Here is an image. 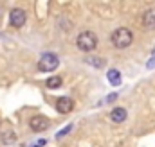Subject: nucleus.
Listing matches in <instances>:
<instances>
[{
  "instance_id": "obj_1",
  "label": "nucleus",
  "mask_w": 155,
  "mask_h": 147,
  "mask_svg": "<svg viewBox=\"0 0 155 147\" xmlns=\"http://www.w3.org/2000/svg\"><path fill=\"white\" fill-rule=\"evenodd\" d=\"M110 41L119 50L128 48L134 43V33L130 29H126V27H117V29H114V33L110 34Z\"/></svg>"
},
{
  "instance_id": "obj_2",
  "label": "nucleus",
  "mask_w": 155,
  "mask_h": 147,
  "mask_svg": "<svg viewBox=\"0 0 155 147\" xmlns=\"http://www.w3.org/2000/svg\"><path fill=\"white\" fill-rule=\"evenodd\" d=\"M97 43H99L97 34L92 33V31H83L76 38V47L81 52H92V50H96L97 48Z\"/></svg>"
},
{
  "instance_id": "obj_3",
  "label": "nucleus",
  "mask_w": 155,
  "mask_h": 147,
  "mask_svg": "<svg viewBox=\"0 0 155 147\" xmlns=\"http://www.w3.org/2000/svg\"><path fill=\"white\" fill-rule=\"evenodd\" d=\"M58 65H60V58H58L56 54L49 52V54H43V56L40 58L38 70L40 72H54V70L58 68Z\"/></svg>"
},
{
  "instance_id": "obj_4",
  "label": "nucleus",
  "mask_w": 155,
  "mask_h": 147,
  "mask_svg": "<svg viewBox=\"0 0 155 147\" xmlns=\"http://www.w3.org/2000/svg\"><path fill=\"white\" fill-rule=\"evenodd\" d=\"M25 22H27V13H25L24 9L15 7V9L9 11V25H11V27L20 29V27L25 25Z\"/></svg>"
},
{
  "instance_id": "obj_5",
  "label": "nucleus",
  "mask_w": 155,
  "mask_h": 147,
  "mask_svg": "<svg viewBox=\"0 0 155 147\" xmlns=\"http://www.w3.org/2000/svg\"><path fill=\"white\" fill-rule=\"evenodd\" d=\"M29 127H31V131H35V133L47 131V129L51 127V120H49L47 117H43V115H35V117L29 120Z\"/></svg>"
},
{
  "instance_id": "obj_6",
  "label": "nucleus",
  "mask_w": 155,
  "mask_h": 147,
  "mask_svg": "<svg viewBox=\"0 0 155 147\" xmlns=\"http://www.w3.org/2000/svg\"><path fill=\"white\" fill-rule=\"evenodd\" d=\"M54 108H56L58 113L67 115V113H71V111L74 110V101L71 97H60V99H56V106Z\"/></svg>"
},
{
  "instance_id": "obj_7",
  "label": "nucleus",
  "mask_w": 155,
  "mask_h": 147,
  "mask_svg": "<svg viewBox=\"0 0 155 147\" xmlns=\"http://www.w3.org/2000/svg\"><path fill=\"white\" fill-rule=\"evenodd\" d=\"M141 23H143L144 29L153 31L155 29V7H150V9H146V11L143 13V16H141Z\"/></svg>"
},
{
  "instance_id": "obj_8",
  "label": "nucleus",
  "mask_w": 155,
  "mask_h": 147,
  "mask_svg": "<svg viewBox=\"0 0 155 147\" xmlns=\"http://www.w3.org/2000/svg\"><path fill=\"white\" fill-rule=\"evenodd\" d=\"M126 118H128V111L124 110V108H121V106H117V108H114V110L110 111V120L116 122V124L124 122Z\"/></svg>"
},
{
  "instance_id": "obj_9",
  "label": "nucleus",
  "mask_w": 155,
  "mask_h": 147,
  "mask_svg": "<svg viewBox=\"0 0 155 147\" xmlns=\"http://www.w3.org/2000/svg\"><path fill=\"white\" fill-rule=\"evenodd\" d=\"M107 79H108V83H110L112 86H119V84H121V81H123L121 72L116 70V68H110V70L107 72Z\"/></svg>"
},
{
  "instance_id": "obj_10",
  "label": "nucleus",
  "mask_w": 155,
  "mask_h": 147,
  "mask_svg": "<svg viewBox=\"0 0 155 147\" xmlns=\"http://www.w3.org/2000/svg\"><path fill=\"white\" fill-rule=\"evenodd\" d=\"M61 84H63V79H61L60 75H51V77L47 79V83H45V86L51 88V90H58Z\"/></svg>"
},
{
  "instance_id": "obj_11",
  "label": "nucleus",
  "mask_w": 155,
  "mask_h": 147,
  "mask_svg": "<svg viewBox=\"0 0 155 147\" xmlns=\"http://www.w3.org/2000/svg\"><path fill=\"white\" fill-rule=\"evenodd\" d=\"M0 140H2L4 145H13V144H16V135L13 131H5V133L0 135Z\"/></svg>"
},
{
  "instance_id": "obj_12",
  "label": "nucleus",
  "mask_w": 155,
  "mask_h": 147,
  "mask_svg": "<svg viewBox=\"0 0 155 147\" xmlns=\"http://www.w3.org/2000/svg\"><path fill=\"white\" fill-rule=\"evenodd\" d=\"M88 63H90V65H94V67H103V61H101V59H97V58L88 59Z\"/></svg>"
},
{
  "instance_id": "obj_13",
  "label": "nucleus",
  "mask_w": 155,
  "mask_h": 147,
  "mask_svg": "<svg viewBox=\"0 0 155 147\" xmlns=\"http://www.w3.org/2000/svg\"><path fill=\"white\" fill-rule=\"evenodd\" d=\"M71 129H72V124H71V126H67V127H65V129H63V131H60V133H58V135H56V138H61V136H63V135H67V133H69V131H71Z\"/></svg>"
},
{
  "instance_id": "obj_14",
  "label": "nucleus",
  "mask_w": 155,
  "mask_h": 147,
  "mask_svg": "<svg viewBox=\"0 0 155 147\" xmlns=\"http://www.w3.org/2000/svg\"><path fill=\"white\" fill-rule=\"evenodd\" d=\"M146 68H155V56L146 61Z\"/></svg>"
},
{
  "instance_id": "obj_15",
  "label": "nucleus",
  "mask_w": 155,
  "mask_h": 147,
  "mask_svg": "<svg viewBox=\"0 0 155 147\" xmlns=\"http://www.w3.org/2000/svg\"><path fill=\"white\" fill-rule=\"evenodd\" d=\"M45 144H47L45 140H38L36 144H29V147H43V145H45Z\"/></svg>"
},
{
  "instance_id": "obj_16",
  "label": "nucleus",
  "mask_w": 155,
  "mask_h": 147,
  "mask_svg": "<svg viewBox=\"0 0 155 147\" xmlns=\"http://www.w3.org/2000/svg\"><path fill=\"white\" fill-rule=\"evenodd\" d=\"M116 99H117V93H110V95L107 97V102H114Z\"/></svg>"
},
{
  "instance_id": "obj_17",
  "label": "nucleus",
  "mask_w": 155,
  "mask_h": 147,
  "mask_svg": "<svg viewBox=\"0 0 155 147\" xmlns=\"http://www.w3.org/2000/svg\"><path fill=\"white\" fill-rule=\"evenodd\" d=\"M2 14H4V9H2V5H0V18H2Z\"/></svg>"
},
{
  "instance_id": "obj_18",
  "label": "nucleus",
  "mask_w": 155,
  "mask_h": 147,
  "mask_svg": "<svg viewBox=\"0 0 155 147\" xmlns=\"http://www.w3.org/2000/svg\"><path fill=\"white\" fill-rule=\"evenodd\" d=\"M153 54H155V47H153Z\"/></svg>"
}]
</instances>
